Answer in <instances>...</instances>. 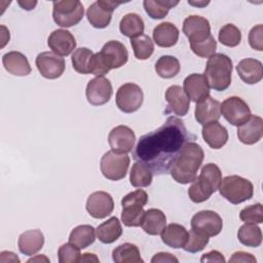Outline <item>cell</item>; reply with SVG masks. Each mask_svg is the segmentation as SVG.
I'll return each mask as SVG.
<instances>
[{
  "instance_id": "31",
  "label": "cell",
  "mask_w": 263,
  "mask_h": 263,
  "mask_svg": "<svg viewBox=\"0 0 263 263\" xmlns=\"http://www.w3.org/2000/svg\"><path fill=\"white\" fill-rule=\"evenodd\" d=\"M97 237L102 243H112L122 234V227L117 217H111L96 229Z\"/></svg>"
},
{
  "instance_id": "43",
  "label": "cell",
  "mask_w": 263,
  "mask_h": 263,
  "mask_svg": "<svg viewBox=\"0 0 263 263\" xmlns=\"http://www.w3.org/2000/svg\"><path fill=\"white\" fill-rule=\"evenodd\" d=\"M239 219L245 223L260 224L263 222V208L260 202L248 205L239 212Z\"/></svg>"
},
{
  "instance_id": "26",
  "label": "cell",
  "mask_w": 263,
  "mask_h": 263,
  "mask_svg": "<svg viewBox=\"0 0 263 263\" xmlns=\"http://www.w3.org/2000/svg\"><path fill=\"white\" fill-rule=\"evenodd\" d=\"M202 138L204 142L213 149L222 148L228 141V132L218 121H212L202 126Z\"/></svg>"
},
{
  "instance_id": "50",
  "label": "cell",
  "mask_w": 263,
  "mask_h": 263,
  "mask_svg": "<svg viewBox=\"0 0 263 263\" xmlns=\"http://www.w3.org/2000/svg\"><path fill=\"white\" fill-rule=\"evenodd\" d=\"M162 262H168V263L175 262V263H178L179 260L174 255H172L171 253H167V252L157 253L151 259V263H162Z\"/></svg>"
},
{
  "instance_id": "30",
  "label": "cell",
  "mask_w": 263,
  "mask_h": 263,
  "mask_svg": "<svg viewBox=\"0 0 263 263\" xmlns=\"http://www.w3.org/2000/svg\"><path fill=\"white\" fill-rule=\"evenodd\" d=\"M188 237L186 228L177 223H171L164 227L161 232V240L173 249L183 248Z\"/></svg>"
},
{
  "instance_id": "38",
  "label": "cell",
  "mask_w": 263,
  "mask_h": 263,
  "mask_svg": "<svg viewBox=\"0 0 263 263\" xmlns=\"http://www.w3.org/2000/svg\"><path fill=\"white\" fill-rule=\"evenodd\" d=\"M178 1H164V0H145L143 6L147 14L153 20H160L166 16L170 9L176 6Z\"/></svg>"
},
{
  "instance_id": "9",
  "label": "cell",
  "mask_w": 263,
  "mask_h": 263,
  "mask_svg": "<svg viewBox=\"0 0 263 263\" xmlns=\"http://www.w3.org/2000/svg\"><path fill=\"white\" fill-rule=\"evenodd\" d=\"M144 93L142 88L135 83L122 84L116 92V105L124 113H134L143 104Z\"/></svg>"
},
{
  "instance_id": "27",
  "label": "cell",
  "mask_w": 263,
  "mask_h": 263,
  "mask_svg": "<svg viewBox=\"0 0 263 263\" xmlns=\"http://www.w3.org/2000/svg\"><path fill=\"white\" fill-rule=\"evenodd\" d=\"M44 245V235L39 229H32L23 232L18 236L17 246L22 254L26 256L35 255Z\"/></svg>"
},
{
  "instance_id": "44",
  "label": "cell",
  "mask_w": 263,
  "mask_h": 263,
  "mask_svg": "<svg viewBox=\"0 0 263 263\" xmlns=\"http://www.w3.org/2000/svg\"><path fill=\"white\" fill-rule=\"evenodd\" d=\"M60 263H76L80 261V249L72 243H64L58 250Z\"/></svg>"
},
{
  "instance_id": "39",
  "label": "cell",
  "mask_w": 263,
  "mask_h": 263,
  "mask_svg": "<svg viewBox=\"0 0 263 263\" xmlns=\"http://www.w3.org/2000/svg\"><path fill=\"white\" fill-rule=\"evenodd\" d=\"M130 45L134 49V54L138 60H147L152 55L154 51L153 41L146 34L132 38Z\"/></svg>"
},
{
  "instance_id": "53",
  "label": "cell",
  "mask_w": 263,
  "mask_h": 263,
  "mask_svg": "<svg viewBox=\"0 0 263 263\" xmlns=\"http://www.w3.org/2000/svg\"><path fill=\"white\" fill-rule=\"evenodd\" d=\"M17 3L23 7V9L26 10H32L37 5V1H17Z\"/></svg>"
},
{
  "instance_id": "40",
  "label": "cell",
  "mask_w": 263,
  "mask_h": 263,
  "mask_svg": "<svg viewBox=\"0 0 263 263\" xmlns=\"http://www.w3.org/2000/svg\"><path fill=\"white\" fill-rule=\"evenodd\" d=\"M218 39L225 46L235 47L241 41V32L235 25L226 24L220 29Z\"/></svg>"
},
{
  "instance_id": "19",
  "label": "cell",
  "mask_w": 263,
  "mask_h": 263,
  "mask_svg": "<svg viewBox=\"0 0 263 263\" xmlns=\"http://www.w3.org/2000/svg\"><path fill=\"white\" fill-rule=\"evenodd\" d=\"M47 45L55 54L67 57L75 49L76 40L70 31L58 29L48 36Z\"/></svg>"
},
{
  "instance_id": "34",
  "label": "cell",
  "mask_w": 263,
  "mask_h": 263,
  "mask_svg": "<svg viewBox=\"0 0 263 263\" xmlns=\"http://www.w3.org/2000/svg\"><path fill=\"white\" fill-rule=\"evenodd\" d=\"M95 239L96 229L91 225H79L71 231L69 236V242L80 250L89 247Z\"/></svg>"
},
{
  "instance_id": "47",
  "label": "cell",
  "mask_w": 263,
  "mask_h": 263,
  "mask_svg": "<svg viewBox=\"0 0 263 263\" xmlns=\"http://www.w3.org/2000/svg\"><path fill=\"white\" fill-rule=\"evenodd\" d=\"M250 46L258 51L263 50V26L261 24L253 27L249 33Z\"/></svg>"
},
{
  "instance_id": "28",
  "label": "cell",
  "mask_w": 263,
  "mask_h": 263,
  "mask_svg": "<svg viewBox=\"0 0 263 263\" xmlns=\"http://www.w3.org/2000/svg\"><path fill=\"white\" fill-rule=\"evenodd\" d=\"M179 39L178 28L170 23H160L153 29V40L159 47H172Z\"/></svg>"
},
{
  "instance_id": "2",
  "label": "cell",
  "mask_w": 263,
  "mask_h": 263,
  "mask_svg": "<svg viewBox=\"0 0 263 263\" xmlns=\"http://www.w3.org/2000/svg\"><path fill=\"white\" fill-rule=\"evenodd\" d=\"M204 153L202 148L194 141L187 142L175 158L170 174L180 184H189L197 178V171L200 167Z\"/></svg>"
},
{
  "instance_id": "3",
  "label": "cell",
  "mask_w": 263,
  "mask_h": 263,
  "mask_svg": "<svg viewBox=\"0 0 263 263\" xmlns=\"http://www.w3.org/2000/svg\"><path fill=\"white\" fill-rule=\"evenodd\" d=\"M221 181L222 173L220 167L215 163L204 164L199 176L192 182V185L188 189L189 198L195 203L208 200L219 189Z\"/></svg>"
},
{
  "instance_id": "46",
  "label": "cell",
  "mask_w": 263,
  "mask_h": 263,
  "mask_svg": "<svg viewBox=\"0 0 263 263\" xmlns=\"http://www.w3.org/2000/svg\"><path fill=\"white\" fill-rule=\"evenodd\" d=\"M111 70V67L107 63L106 59L102 52H96L89 60L88 63V73L98 76H104Z\"/></svg>"
},
{
  "instance_id": "33",
  "label": "cell",
  "mask_w": 263,
  "mask_h": 263,
  "mask_svg": "<svg viewBox=\"0 0 263 263\" xmlns=\"http://www.w3.org/2000/svg\"><path fill=\"white\" fill-rule=\"evenodd\" d=\"M144 29V21L137 13H126L119 23L120 33L130 39L142 35Z\"/></svg>"
},
{
  "instance_id": "23",
  "label": "cell",
  "mask_w": 263,
  "mask_h": 263,
  "mask_svg": "<svg viewBox=\"0 0 263 263\" xmlns=\"http://www.w3.org/2000/svg\"><path fill=\"white\" fill-rule=\"evenodd\" d=\"M101 52L111 69H118L122 67L127 63L128 60L126 47L117 40H110L105 43L101 49Z\"/></svg>"
},
{
  "instance_id": "7",
  "label": "cell",
  "mask_w": 263,
  "mask_h": 263,
  "mask_svg": "<svg viewBox=\"0 0 263 263\" xmlns=\"http://www.w3.org/2000/svg\"><path fill=\"white\" fill-rule=\"evenodd\" d=\"M83 14V5L78 0H63L52 3V18L60 27L69 28L77 25Z\"/></svg>"
},
{
  "instance_id": "35",
  "label": "cell",
  "mask_w": 263,
  "mask_h": 263,
  "mask_svg": "<svg viewBox=\"0 0 263 263\" xmlns=\"http://www.w3.org/2000/svg\"><path fill=\"white\" fill-rule=\"evenodd\" d=\"M237 238L243 246L257 248L262 242V231L256 224L245 223L237 231Z\"/></svg>"
},
{
  "instance_id": "54",
  "label": "cell",
  "mask_w": 263,
  "mask_h": 263,
  "mask_svg": "<svg viewBox=\"0 0 263 263\" xmlns=\"http://www.w3.org/2000/svg\"><path fill=\"white\" fill-rule=\"evenodd\" d=\"M40 261L49 262V259H48V258H46V257H45V256H43V255H38V256H36V257L31 258V259H29V260H28V262H40Z\"/></svg>"
},
{
  "instance_id": "41",
  "label": "cell",
  "mask_w": 263,
  "mask_h": 263,
  "mask_svg": "<svg viewBox=\"0 0 263 263\" xmlns=\"http://www.w3.org/2000/svg\"><path fill=\"white\" fill-rule=\"evenodd\" d=\"M93 52L86 47H79L72 53V65L73 69L79 74H89L88 73V63Z\"/></svg>"
},
{
  "instance_id": "11",
  "label": "cell",
  "mask_w": 263,
  "mask_h": 263,
  "mask_svg": "<svg viewBox=\"0 0 263 263\" xmlns=\"http://www.w3.org/2000/svg\"><path fill=\"white\" fill-rule=\"evenodd\" d=\"M122 2L98 0L89 5L86 10V17L90 25L97 29H104L109 26L112 13Z\"/></svg>"
},
{
  "instance_id": "20",
  "label": "cell",
  "mask_w": 263,
  "mask_h": 263,
  "mask_svg": "<svg viewBox=\"0 0 263 263\" xmlns=\"http://www.w3.org/2000/svg\"><path fill=\"white\" fill-rule=\"evenodd\" d=\"M194 115L196 121L202 125L212 121H218L221 117V103L208 96L196 102Z\"/></svg>"
},
{
  "instance_id": "6",
  "label": "cell",
  "mask_w": 263,
  "mask_h": 263,
  "mask_svg": "<svg viewBox=\"0 0 263 263\" xmlns=\"http://www.w3.org/2000/svg\"><path fill=\"white\" fill-rule=\"evenodd\" d=\"M219 192L229 202L238 204L253 197L254 186L248 179L237 175H230L222 179Z\"/></svg>"
},
{
  "instance_id": "32",
  "label": "cell",
  "mask_w": 263,
  "mask_h": 263,
  "mask_svg": "<svg viewBox=\"0 0 263 263\" xmlns=\"http://www.w3.org/2000/svg\"><path fill=\"white\" fill-rule=\"evenodd\" d=\"M112 259L115 263H143L139 248L129 242L116 247L112 252Z\"/></svg>"
},
{
  "instance_id": "52",
  "label": "cell",
  "mask_w": 263,
  "mask_h": 263,
  "mask_svg": "<svg viewBox=\"0 0 263 263\" xmlns=\"http://www.w3.org/2000/svg\"><path fill=\"white\" fill-rule=\"evenodd\" d=\"M80 262H100V260L95 254L84 253L80 258Z\"/></svg>"
},
{
  "instance_id": "25",
  "label": "cell",
  "mask_w": 263,
  "mask_h": 263,
  "mask_svg": "<svg viewBox=\"0 0 263 263\" xmlns=\"http://www.w3.org/2000/svg\"><path fill=\"white\" fill-rule=\"evenodd\" d=\"M240 79L248 84H255L263 78V66L259 60L243 59L236 66Z\"/></svg>"
},
{
  "instance_id": "10",
  "label": "cell",
  "mask_w": 263,
  "mask_h": 263,
  "mask_svg": "<svg viewBox=\"0 0 263 263\" xmlns=\"http://www.w3.org/2000/svg\"><path fill=\"white\" fill-rule=\"evenodd\" d=\"M221 114L232 125L239 126L249 120L252 113L249 105L239 97H229L221 104Z\"/></svg>"
},
{
  "instance_id": "22",
  "label": "cell",
  "mask_w": 263,
  "mask_h": 263,
  "mask_svg": "<svg viewBox=\"0 0 263 263\" xmlns=\"http://www.w3.org/2000/svg\"><path fill=\"white\" fill-rule=\"evenodd\" d=\"M263 136V119L257 115H251L248 121L237 126V138L246 145L258 143Z\"/></svg>"
},
{
  "instance_id": "37",
  "label": "cell",
  "mask_w": 263,
  "mask_h": 263,
  "mask_svg": "<svg viewBox=\"0 0 263 263\" xmlns=\"http://www.w3.org/2000/svg\"><path fill=\"white\" fill-rule=\"evenodd\" d=\"M181 69L179 60L173 55H162L155 64V71L161 78L170 79L179 74Z\"/></svg>"
},
{
  "instance_id": "21",
  "label": "cell",
  "mask_w": 263,
  "mask_h": 263,
  "mask_svg": "<svg viewBox=\"0 0 263 263\" xmlns=\"http://www.w3.org/2000/svg\"><path fill=\"white\" fill-rule=\"evenodd\" d=\"M183 90L187 97L195 103L210 96L209 83L204 75L199 73L190 74L184 79Z\"/></svg>"
},
{
  "instance_id": "55",
  "label": "cell",
  "mask_w": 263,
  "mask_h": 263,
  "mask_svg": "<svg viewBox=\"0 0 263 263\" xmlns=\"http://www.w3.org/2000/svg\"><path fill=\"white\" fill-rule=\"evenodd\" d=\"M188 3L191 4V5H195V6H200V7H202V6L208 5L210 2H209V1H206V2H191V1H188Z\"/></svg>"
},
{
  "instance_id": "14",
  "label": "cell",
  "mask_w": 263,
  "mask_h": 263,
  "mask_svg": "<svg viewBox=\"0 0 263 263\" xmlns=\"http://www.w3.org/2000/svg\"><path fill=\"white\" fill-rule=\"evenodd\" d=\"M112 93V84L110 80L104 76H98L90 79L85 89L87 102L92 106H102L108 103Z\"/></svg>"
},
{
  "instance_id": "42",
  "label": "cell",
  "mask_w": 263,
  "mask_h": 263,
  "mask_svg": "<svg viewBox=\"0 0 263 263\" xmlns=\"http://www.w3.org/2000/svg\"><path fill=\"white\" fill-rule=\"evenodd\" d=\"M208 243H209V236L194 229H191L188 232V237L183 249L188 253H197L202 251Z\"/></svg>"
},
{
  "instance_id": "51",
  "label": "cell",
  "mask_w": 263,
  "mask_h": 263,
  "mask_svg": "<svg viewBox=\"0 0 263 263\" xmlns=\"http://www.w3.org/2000/svg\"><path fill=\"white\" fill-rule=\"evenodd\" d=\"M0 262L1 263H6V262L20 263V259L17 258V256L14 253L8 252V251H3L0 254Z\"/></svg>"
},
{
  "instance_id": "8",
  "label": "cell",
  "mask_w": 263,
  "mask_h": 263,
  "mask_svg": "<svg viewBox=\"0 0 263 263\" xmlns=\"http://www.w3.org/2000/svg\"><path fill=\"white\" fill-rule=\"evenodd\" d=\"M129 161L130 159L127 153H118L110 150L102 156L100 168L106 179L118 181L126 176Z\"/></svg>"
},
{
  "instance_id": "1",
  "label": "cell",
  "mask_w": 263,
  "mask_h": 263,
  "mask_svg": "<svg viewBox=\"0 0 263 263\" xmlns=\"http://www.w3.org/2000/svg\"><path fill=\"white\" fill-rule=\"evenodd\" d=\"M194 136L190 135L184 121L170 116L157 129L143 135L134 150L133 158L147 165L155 175L170 173L181 148Z\"/></svg>"
},
{
  "instance_id": "45",
  "label": "cell",
  "mask_w": 263,
  "mask_h": 263,
  "mask_svg": "<svg viewBox=\"0 0 263 263\" xmlns=\"http://www.w3.org/2000/svg\"><path fill=\"white\" fill-rule=\"evenodd\" d=\"M191 50L200 58H210L215 54L217 49V41L211 35L208 39L197 42V43H190Z\"/></svg>"
},
{
  "instance_id": "24",
  "label": "cell",
  "mask_w": 263,
  "mask_h": 263,
  "mask_svg": "<svg viewBox=\"0 0 263 263\" xmlns=\"http://www.w3.org/2000/svg\"><path fill=\"white\" fill-rule=\"evenodd\" d=\"M2 64L5 70L15 76H27L32 69L25 54L20 51H9L2 57Z\"/></svg>"
},
{
  "instance_id": "29",
  "label": "cell",
  "mask_w": 263,
  "mask_h": 263,
  "mask_svg": "<svg viewBox=\"0 0 263 263\" xmlns=\"http://www.w3.org/2000/svg\"><path fill=\"white\" fill-rule=\"evenodd\" d=\"M166 225V217L159 209H149L145 211L142 221L143 230L150 235L161 234Z\"/></svg>"
},
{
  "instance_id": "16",
  "label": "cell",
  "mask_w": 263,
  "mask_h": 263,
  "mask_svg": "<svg viewBox=\"0 0 263 263\" xmlns=\"http://www.w3.org/2000/svg\"><path fill=\"white\" fill-rule=\"evenodd\" d=\"M86 211L95 219H104L112 214L114 201L112 196L105 191L91 193L86 200Z\"/></svg>"
},
{
  "instance_id": "13",
  "label": "cell",
  "mask_w": 263,
  "mask_h": 263,
  "mask_svg": "<svg viewBox=\"0 0 263 263\" xmlns=\"http://www.w3.org/2000/svg\"><path fill=\"white\" fill-rule=\"evenodd\" d=\"M35 64L41 76L47 79H57L61 77L66 68L64 58L52 51H43L39 53Z\"/></svg>"
},
{
  "instance_id": "15",
  "label": "cell",
  "mask_w": 263,
  "mask_h": 263,
  "mask_svg": "<svg viewBox=\"0 0 263 263\" xmlns=\"http://www.w3.org/2000/svg\"><path fill=\"white\" fill-rule=\"evenodd\" d=\"M183 33L190 43H197L211 36L210 22L200 15H189L184 20Z\"/></svg>"
},
{
  "instance_id": "49",
  "label": "cell",
  "mask_w": 263,
  "mask_h": 263,
  "mask_svg": "<svg viewBox=\"0 0 263 263\" xmlns=\"http://www.w3.org/2000/svg\"><path fill=\"white\" fill-rule=\"evenodd\" d=\"M226 260L223 256L222 253H220L217 250H213L206 254H203L202 257L200 258V262H219V263H224Z\"/></svg>"
},
{
  "instance_id": "4",
  "label": "cell",
  "mask_w": 263,
  "mask_h": 263,
  "mask_svg": "<svg viewBox=\"0 0 263 263\" xmlns=\"http://www.w3.org/2000/svg\"><path fill=\"white\" fill-rule=\"evenodd\" d=\"M232 69V61L228 55L224 53H215L210 57L203 74L210 88L217 91L227 89L231 84Z\"/></svg>"
},
{
  "instance_id": "36",
  "label": "cell",
  "mask_w": 263,
  "mask_h": 263,
  "mask_svg": "<svg viewBox=\"0 0 263 263\" xmlns=\"http://www.w3.org/2000/svg\"><path fill=\"white\" fill-rule=\"evenodd\" d=\"M153 178L151 170L142 162L136 161L129 173V182L134 187H148Z\"/></svg>"
},
{
  "instance_id": "18",
  "label": "cell",
  "mask_w": 263,
  "mask_h": 263,
  "mask_svg": "<svg viewBox=\"0 0 263 263\" xmlns=\"http://www.w3.org/2000/svg\"><path fill=\"white\" fill-rule=\"evenodd\" d=\"M165 101L167 102L165 114H175L185 116L190 108V99L180 85H171L165 91Z\"/></svg>"
},
{
  "instance_id": "12",
  "label": "cell",
  "mask_w": 263,
  "mask_h": 263,
  "mask_svg": "<svg viewBox=\"0 0 263 263\" xmlns=\"http://www.w3.org/2000/svg\"><path fill=\"white\" fill-rule=\"evenodd\" d=\"M191 228L211 237L218 235L223 228V220L214 211L204 210L196 213L191 219Z\"/></svg>"
},
{
  "instance_id": "5",
  "label": "cell",
  "mask_w": 263,
  "mask_h": 263,
  "mask_svg": "<svg viewBox=\"0 0 263 263\" xmlns=\"http://www.w3.org/2000/svg\"><path fill=\"white\" fill-rule=\"evenodd\" d=\"M147 202L148 194L142 189H137L123 196L121 199V222L127 227L141 226L145 215L143 208Z\"/></svg>"
},
{
  "instance_id": "48",
  "label": "cell",
  "mask_w": 263,
  "mask_h": 263,
  "mask_svg": "<svg viewBox=\"0 0 263 263\" xmlns=\"http://www.w3.org/2000/svg\"><path fill=\"white\" fill-rule=\"evenodd\" d=\"M256 258L247 252H242V251H238L235 252L230 258H229V262H249V263H256Z\"/></svg>"
},
{
  "instance_id": "17",
  "label": "cell",
  "mask_w": 263,
  "mask_h": 263,
  "mask_svg": "<svg viewBox=\"0 0 263 263\" xmlns=\"http://www.w3.org/2000/svg\"><path fill=\"white\" fill-rule=\"evenodd\" d=\"M136 135L126 125H117L111 129L108 136V143L111 150L118 153H128L134 148Z\"/></svg>"
}]
</instances>
